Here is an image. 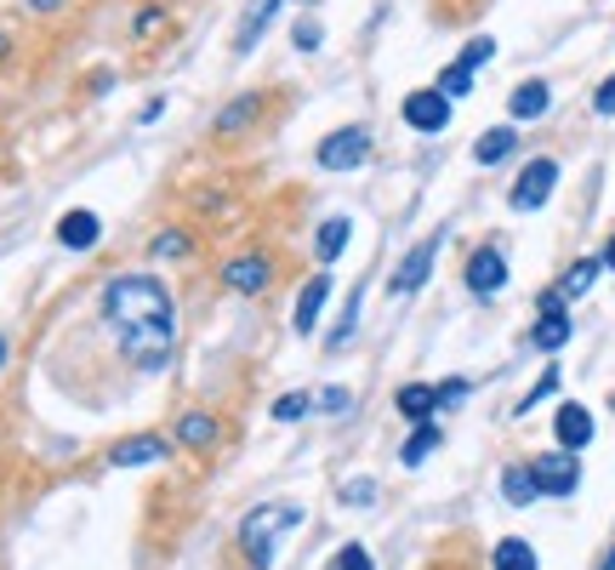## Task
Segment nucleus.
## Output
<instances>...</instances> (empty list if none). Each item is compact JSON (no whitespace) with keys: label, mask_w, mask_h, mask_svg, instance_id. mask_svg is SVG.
I'll return each instance as SVG.
<instances>
[{"label":"nucleus","mask_w":615,"mask_h":570,"mask_svg":"<svg viewBox=\"0 0 615 570\" xmlns=\"http://www.w3.org/2000/svg\"><path fill=\"white\" fill-rule=\"evenodd\" d=\"M433 451H439V428H433V423H417V434L399 445V462H405V468H422Z\"/></svg>","instance_id":"20"},{"label":"nucleus","mask_w":615,"mask_h":570,"mask_svg":"<svg viewBox=\"0 0 615 570\" xmlns=\"http://www.w3.org/2000/svg\"><path fill=\"white\" fill-rule=\"evenodd\" d=\"M256 114H263V97H256V92H245V97H234V104H228V109L217 114V132H222V137H240V132L251 126Z\"/></svg>","instance_id":"18"},{"label":"nucleus","mask_w":615,"mask_h":570,"mask_svg":"<svg viewBox=\"0 0 615 570\" xmlns=\"http://www.w3.org/2000/svg\"><path fill=\"white\" fill-rule=\"evenodd\" d=\"M177 445H189V451H200V445H217V416H183L177 423Z\"/></svg>","instance_id":"23"},{"label":"nucleus","mask_w":615,"mask_h":570,"mask_svg":"<svg viewBox=\"0 0 615 570\" xmlns=\"http://www.w3.org/2000/svg\"><path fill=\"white\" fill-rule=\"evenodd\" d=\"M325 296H330V275H314L297 291V331H319V314H325Z\"/></svg>","instance_id":"12"},{"label":"nucleus","mask_w":615,"mask_h":570,"mask_svg":"<svg viewBox=\"0 0 615 570\" xmlns=\"http://www.w3.org/2000/svg\"><path fill=\"white\" fill-rule=\"evenodd\" d=\"M58 240L69 245V252H92V245L102 240V222H97V211H69V217L58 222Z\"/></svg>","instance_id":"14"},{"label":"nucleus","mask_w":615,"mask_h":570,"mask_svg":"<svg viewBox=\"0 0 615 570\" xmlns=\"http://www.w3.org/2000/svg\"><path fill=\"white\" fill-rule=\"evenodd\" d=\"M342 502H348V508H371V502H376V480H348V485H342Z\"/></svg>","instance_id":"33"},{"label":"nucleus","mask_w":615,"mask_h":570,"mask_svg":"<svg viewBox=\"0 0 615 570\" xmlns=\"http://www.w3.org/2000/svg\"><path fill=\"white\" fill-rule=\"evenodd\" d=\"M593 109H599V114H615V74H610V81L599 86V97H593Z\"/></svg>","instance_id":"38"},{"label":"nucleus","mask_w":615,"mask_h":570,"mask_svg":"<svg viewBox=\"0 0 615 570\" xmlns=\"http://www.w3.org/2000/svg\"><path fill=\"white\" fill-rule=\"evenodd\" d=\"M69 0H29V12H63Z\"/></svg>","instance_id":"39"},{"label":"nucleus","mask_w":615,"mask_h":570,"mask_svg":"<svg viewBox=\"0 0 615 570\" xmlns=\"http://www.w3.org/2000/svg\"><path fill=\"white\" fill-rule=\"evenodd\" d=\"M160 29H166V12H160V7H148V12L137 17V35L148 40V35H160Z\"/></svg>","instance_id":"37"},{"label":"nucleus","mask_w":615,"mask_h":570,"mask_svg":"<svg viewBox=\"0 0 615 570\" xmlns=\"http://www.w3.org/2000/svg\"><path fill=\"white\" fill-rule=\"evenodd\" d=\"M308 411H314L308 393H279V400H274V423H297V416H308Z\"/></svg>","instance_id":"29"},{"label":"nucleus","mask_w":615,"mask_h":570,"mask_svg":"<svg viewBox=\"0 0 615 570\" xmlns=\"http://www.w3.org/2000/svg\"><path fill=\"white\" fill-rule=\"evenodd\" d=\"M279 7H286V0H251V12L240 17V35H234V52H240V58L251 52L256 40H263V29L274 23V12H279Z\"/></svg>","instance_id":"15"},{"label":"nucleus","mask_w":615,"mask_h":570,"mask_svg":"<svg viewBox=\"0 0 615 570\" xmlns=\"http://www.w3.org/2000/svg\"><path fill=\"white\" fill-rule=\"evenodd\" d=\"M553 434H558V445H564V451H581V445L593 439V411H587V405H558V423H553Z\"/></svg>","instance_id":"13"},{"label":"nucleus","mask_w":615,"mask_h":570,"mask_svg":"<svg viewBox=\"0 0 615 570\" xmlns=\"http://www.w3.org/2000/svg\"><path fill=\"white\" fill-rule=\"evenodd\" d=\"M512 148H519V132H507V126H496V132H484L479 143H473V160L479 166H496V160H507Z\"/></svg>","instance_id":"21"},{"label":"nucleus","mask_w":615,"mask_h":570,"mask_svg":"<svg viewBox=\"0 0 615 570\" xmlns=\"http://www.w3.org/2000/svg\"><path fill=\"white\" fill-rule=\"evenodd\" d=\"M496 570H535V548L524 536H507L496 548Z\"/></svg>","instance_id":"25"},{"label":"nucleus","mask_w":615,"mask_h":570,"mask_svg":"<svg viewBox=\"0 0 615 570\" xmlns=\"http://www.w3.org/2000/svg\"><path fill=\"white\" fill-rule=\"evenodd\" d=\"M604 268H615V234H610V245H604Z\"/></svg>","instance_id":"40"},{"label":"nucleus","mask_w":615,"mask_h":570,"mask_svg":"<svg viewBox=\"0 0 615 570\" xmlns=\"http://www.w3.org/2000/svg\"><path fill=\"white\" fill-rule=\"evenodd\" d=\"M325 570H376L371 548H359V542H348V548H337V559H330Z\"/></svg>","instance_id":"27"},{"label":"nucleus","mask_w":615,"mask_h":570,"mask_svg":"<svg viewBox=\"0 0 615 570\" xmlns=\"http://www.w3.org/2000/svg\"><path fill=\"white\" fill-rule=\"evenodd\" d=\"M530 342H535L542 354H553V349H564V342H570V314H564V296H558V291L542 296V319H535Z\"/></svg>","instance_id":"8"},{"label":"nucleus","mask_w":615,"mask_h":570,"mask_svg":"<svg viewBox=\"0 0 615 570\" xmlns=\"http://www.w3.org/2000/svg\"><path fill=\"white\" fill-rule=\"evenodd\" d=\"M405 126L422 132V137H439V132L450 126V97H445L439 86L410 92V97H405Z\"/></svg>","instance_id":"4"},{"label":"nucleus","mask_w":615,"mask_h":570,"mask_svg":"<svg viewBox=\"0 0 615 570\" xmlns=\"http://www.w3.org/2000/svg\"><path fill=\"white\" fill-rule=\"evenodd\" d=\"M491 58H496V40H491V35H479V40H473V46H468V52H461L456 63H468V69H479V63H491Z\"/></svg>","instance_id":"34"},{"label":"nucleus","mask_w":615,"mask_h":570,"mask_svg":"<svg viewBox=\"0 0 615 570\" xmlns=\"http://www.w3.org/2000/svg\"><path fill=\"white\" fill-rule=\"evenodd\" d=\"M439 92H445V97H468V92H473V69H468V63H450V69L439 74Z\"/></svg>","instance_id":"28"},{"label":"nucleus","mask_w":615,"mask_h":570,"mask_svg":"<svg viewBox=\"0 0 615 570\" xmlns=\"http://www.w3.org/2000/svg\"><path fill=\"white\" fill-rule=\"evenodd\" d=\"M148 252H154V263H171V257H189V252H194V240H189L183 229H166V234H154Z\"/></svg>","instance_id":"26"},{"label":"nucleus","mask_w":615,"mask_h":570,"mask_svg":"<svg viewBox=\"0 0 615 570\" xmlns=\"http://www.w3.org/2000/svg\"><path fill=\"white\" fill-rule=\"evenodd\" d=\"M507 286V257L496 252V245H479V252L468 257V291L473 296H496Z\"/></svg>","instance_id":"9"},{"label":"nucleus","mask_w":615,"mask_h":570,"mask_svg":"<svg viewBox=\"0 0 615 570\" xmlns=\"http://www.w3.org/2000/svg\"><path fill=\"white\" fill-rule=\"evenodd\" d=\"M433 257H439V234H427V240L410 245L405 263H399V275H394V296L422 291V286H427V275H433Z\"/></svg>","instance_id":"7"},{"label":"nucleus","mask_w":615,"mask_h":570,"mask_svg":"<svg viewBox=\"0 0 615 570\" xmlns=\"http://www.w3.org/2000/svg\"><path fill=\"white\" fill-rule=\"evenodd\" d=\"M297 46H302V52H319V23H314V17L297 23Z\"/></svg>","instance_id":"36"},{"label":"nucleus","mask_w":615,"mask_h":570,"mask_svg":"<svg viewBox=\"0 0 615 570\" xmlns=\"http://www.w3.org/2000/svg\"><path fill=\"white\" fill-rule=\"evenodd\" d=\"M359 296H365V291H359V286H353V296H348V314H342V326H337V331H330V349H342V342L353 337V326H359Z\"/></svg>","instance_id":"32"},{"label":"nucleus","mask_w":615,"mask_h":570,"mask_svg":"<svg viewBox=\"0 0 615 570\" xmlns=\"http://www.w3.org/2000/svg\"><path fill=\"white\" fill-rule=\"evenodd\" d=\"M268 280H274V263L268 257H234V263L222 268V286L240 291V296H263Z\"/></svg>","instance_id":"10"},{"label":"nucleus","mask_w":615,"mask_h":570,"mask_svg":"<svg viewBox=\"0 0 615 570\" xmlns=\"http://www.w3.org/2000/svg\"><path fill=\"white\" fill-rule=\"evenodd\" d=\"M297 519H302V508H297V502H268V508H251V513H245V525H240L245 559L268 570V565H274V536H279V531H291Z\"/></svg>","instance_id":"2"},{"label":"nucleus","mask_w":615,"mask_h":570,"mask_svg":"<svg viewBox=\"0 0 615 570\" xmlns=\"http://www.w3.org/2000/svg\"><path fill=\"white\" fill-rule=\"evenodd\" d=\"M348 400H353L348 388H319V393H314V411H325V416H342V411H348Z\"/></svg>","instance_id":"31"},{"label":"nucleus","mask_w":615,"mask_h":570,"mask_svg":"<svg viewBox=\"0 0 615 570\" xmlns=\"http://www.w3.org/2000/svg\"><path fill=\"white\" fill-rule=\"evenodd\" d=\"M102 314L120 337V349L132 354L143 371H160L171 354V331H177V308H171V291L154 280V275H120L102 291Z\"/></svg>","instance_id":"1"},{"label":"nucleus","mask_w":615,"mask_h":570,"mask_svg":"<svg viewBox=\"0 0 615 570\" xmlns=\"http://www.w3.org/2000/svg\"><path fill=\"white\" fill-rule=\"evenodd\" d=\"M553 189H558V160H530L524 171H519V183H512V211H535V206H547L553 201Z\"/></svg>","instance_id":"3"},{"label":"nucleus","mask_w":615,"mask_h":570,"mask_svg":"<svg viewBox=\"0 0 615 570\" xmlns=\"http://www.w3.org/2000/svg\"><path fill=\"white\" fill-rule=\"evenodd\" d=\"M109 457H114V468H143V462H160V457H166V439L137 434V439H120Z\"/></svg>","instance_id":"16"},{"label":"nucleus","mask_w":615,"mask_h":570,"mask_svg":"<svg viewBox=\"0 0 615 570\" xmlns=\"http://www.w3.org/2000/svg\"><path fill=\"white\" fill-rule=\"evenodd\" d=\"M0 58H7V35H0Z\"/></svg>","instance_id":"41"},{"label":"nucleus","mask_w":615,"mask_h":570,"mask_svg":"<svg viewBox=\"0 0 615 570\" xmlns=\"http://www.w3.org/2000/svg\"><path fill=\"white\" fill-rule=\"evenodd\" d=\"M553 388H558V365H547V377H542V383H535V388H530V393H524V400H519V405H512V411H519V416H530V411H535V405H542V400H547V393H553Z\"/></svg>","instance_id":"30"},{"label":"nucleus","mask_w":615,"mask_h":570,"mask_svg":"<svg viewBox=\"0 0 615 570\" xmlns=\"http://www.w3.org/2000/svg\"><path fill=\"white\" fill-rule=\"evenodd\" d=\"M547 109H553V86L547 81H524V86H512V97H507L512 120H542Z\"/></svg>","instance_id":"11"},{"label":"nucleus","mask_w":615,"mask_h":570,"mask_svg":"<svg viewBox=\"0 0 615 570\" xmlns=\"http://www.w3.org/2000/svg\"><path fill=\"white\" fill-rule=\"evenodd\" d=\"M371 160V132L365 126H342V132H330L319 143V166L325 171H353V166H365Z\"/></svg>","instance_id":"6"},{"label":"nucleus","mask_w":615,"mask_h":570,"mask_svg":"<svg viewBox=\"0 0 615 570\" xmlns=\"http://www.w3.org/2000/svg\"><path fill=\"white\" fill-rule=\"evenodd\" d=\"M394 405H399V416H410V423H427V416L439 411V393H433L427 383H405Z\"/></svg>","instance_id":"17"},{"label":"nucleus","mask_w":615,"mask_h":570,"mask_svg":"<svg viewBox=\"0 0 615 570\" xmlns=\"http://www.w3.org/2000/svg\"><path fill=\"white\" fill-rule=\"evenodd\" d=\"M0 360H7V337H0Z\"/></svg>","instance_id":"42"},{"label":"nucleus","mask_w":615,"mask_h":570,"mask_svg":"<svg viewBox=\"0 0 615 570\" xmlns=\"http://www.w3.org/2000/svg\"><path fill=\"white\" fill-rule=\"evenodd\" d=\"M599 257H581V263H570V275H564V286H558V296H587L593 291V280H599Z\"/></svg>","instance_id":"24"},{"label":"nucleus","mask_w":615,"mask_h":570,"mask_svg":"<svg viewBox=\"0 0 615 570\" xmlns=\"http://www.w3.org/2000/svg\"><path fill=\"white\" fill-rule=\"evenodd\" d=\"M530 474H535V485H542V497H570V490L581 485V462H576V451L558 445V451L530 462Z\"/></svg>","instance_id":"5"},{"label":"nucleus","mask_w":615,"mask_h":570,"mask_svg":"<svg viewBox=\"0 0 615 570\" xmlns=\"http://www.w3.org/2000/svg\"><path fill=\"white\" fill-rule=\"evenodd\" d=\"M348 234H353V222H348V217H325V229L314 234L319 263H337V257H342V245H348Z\"/></svg>","instance_id":"19"},{"label":"nucleus","mask_w":615,"mask_h":570,"mask_svg":"<svg viewBox=\"0 0 615 570\" xmlns=\"http://www.w3.org/2000/svg\"><path fill=\"white\" fill-rule=\"evenodd\" d=\"M502 497H507L512 508H530L535 497H542V485H535L530 468H507V474H502Z\"/></svg>","instance_id":"22"},{"label":"nucleus","mask_w":615,"mask_h":570,"mask_svg":"<svg viewBox=\"0 0 615 570\" xmlns=\"http://www.w3.org/2000/svg\"><path fill=\"white\" fill-rule=\"evenodd\" d=\"M433 393H439V405H456V400H468V393H473V383L468 377H450V383H439Z\"/></svg>","instance_id":"35"}]
</instances>
